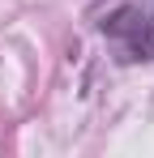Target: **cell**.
<instances>
[{"label": "cell", "mask_w": 154, "mask_h": 158, "mask_svg": "<svg viewBox=\"0 0 154 158\" xmlns=\"http://www.w3.org/2000/svg\"><path fill=\"white\" fill-rule=\"evenodd\" d=\"M146 22H150V13H146V9H137V4H120L116 13H107V17H103V34H111V39H133Z\"/></svg>", "instance_id": "6da1fadb"}, {"label": "cell", "mask_w": 154, "mask_h": 158, "mask_svg": "<svg viewBox=\"0 0 154 158\" xmlns=\"http://www.w3.org/2000/svg\"><path fill=\"white\" fill-rule=\"evenodd\" d=\"M124 60H154V17L133 39H124Z\"/></svg>", "instance_id": "7a4b0ae2"}]
</instances>
